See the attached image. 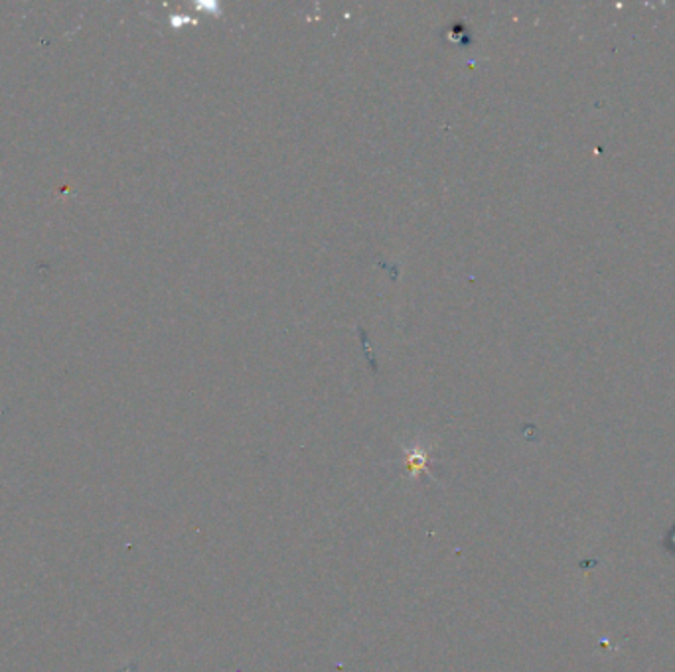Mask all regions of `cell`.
Returning <instances> with one entry per match:
<instances>
[{
  "mask_svg": "<svg viewBox=\"0 0 675 672\" xmlns=\"http://www.w3.org/2000/svg\"><path fill=\"white\" fill-rule=\"evenodd\" d=\"M195 9L213 10L215 14H220V7L215 0H204V2H195Z\"/></svg>",
  "mask_w": 675,
  "mask_h": 672,
  "instance_id": "6da1fadb",
  "label": "cell"
},
{
  "mask_svg": "<svg viewBox=\"0 0 675 672\" xmlns=\"http://www.w3.org/2000/svg\"><path fill=\"white\" fill-rule=\"evenodd\" d=\"M172 24L174 27H180V24H184V22H194V18L188 17V14H172Z\"/></svg>",
  "mask_w": 675,
  "mask_h": 672,
  "instance_id": "7a4b0ae2",
  "label": "cell"
}]
</instances>
